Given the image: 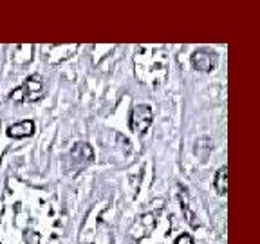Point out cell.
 Listing matches in <instances>:
<instances>
[{
	"instance_id": "cell-4",
	"label": "cell",
	"mask_w": 260,
	"mask_h": 244,
	"mask_svg": "<svg viewBox=\"0 0 260 244\" xmlns=\"http://www.w3.org/2000/svg\"><path fill=\"white\" fill-rule=\"evenodd\" d=\"M191 65H193V69L197 71H203V73H210V71L215 69L217 65V54L211 51V49H197L193 54H191Z\"/></svg>"
},
{
	"instance_id": "cell-7",
	"label": "cell",
	"mask_w": 260,
	"mask_h": 244,
	"mask_svg": "<svg viewBox=\"0 0 260 244\" xmlns=\"http://www.w3.org/2000/svg\"><path fill=\"white\" fill-rule=\"evenodd\" d=\"M175 244H195L193 239H191V235H188V233H181V235L175 239Z\"/></svg>"
},
{
	"instance_id": "cell-5",
	"label": "cell",
	"mask_w": 260,
	"mask_h": 244,
	"mask_svg": "<svg viewBox=\"0 0 260 244\" xmlns=\"http://www.w3.org/2000/svg\"><path fill=\"white\" fill-rule=\"evenodd\" d=\"M32 132H35V121H31V119H24V121L8 127V136L15 139L29 138V136H32Z\"/></svg>"
},
{
	"instance_id": "cell-6",
	"label": "cell",
	"mask_w": 260,
	"mask_h": 244,
	"mask_svg": "<svg viewBox=\"0 0 260 244\" xmlns=\"http://www.w3.org/2000/svg\"><path fill=\"white\" fill-rule=\"evenodd\" d=\"M215 190L219 195H226L228 192V167H222L215 174Z\"/></svg>"
},
{
	"instance_id": "cell-1",
	"label": "cell",
	"mask_w": 260,
	"mask_h": 244,
	"mask_svg": "<svg viewBox=\"0 0 260 244\" xmlns=\"http://www.w3.org/2000/svg\"><path fill=\"white\" fill-rule=\"evenodd\" d=\"M44 93V80L40 74H32L22 83L18 89H15L9 98L15 102H37Z\"/></svg>"
},
{
	"instance_id": "cell-2",
	"label": "cell",
	"mask_w": 260,
	"mask_h": 244,
	"mask_svg": "<svg viewBox=\"0 0 260 244\" xmlns=\"http://www.w3.org/2000/svg\"><path fill=\"white\" fill-rule=\"evenodd\" d=\"M92 159H94L92 146L85 141H78L76 145L71 148L65 165H67V170L69 172H78V170H83L87 165H90Z\"/></svg>"
},
{
	"instance_id": "cell-3",
	"label": "cell",
	"mask_w": 260,
	"mask_h": 244,
	"mask_svg": "<svg viewBox=\"0 0 260 244\" xmlns=\"http://www.w3.org/2000/svg\"><path fill=\"white\" fill-rule=\"evenodd\" d=\"M154 114L148 105H136L130 114V127L136 134H145L146 130L150 129Z\"/></svg>"
}]
</instances>
